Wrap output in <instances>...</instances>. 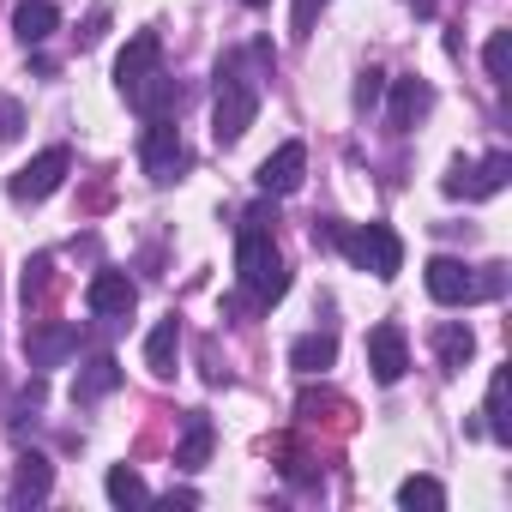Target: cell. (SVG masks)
Returning <instances> with one entry per match:
<instances>
[{
    "instance_id": "9c48e42d",
    "label": "cell",
    "mask_w": 512,
    "mask_h": 512,
    "mask_svg": "<svg viewBox=\"0 0 512 512\" xmlns=\"http://www.w3.org/2000/svg\"><path fill=\"white\" fill-rule=\"evenodd\" d=\"M133 302H139V290H133V278H127V272H97V278L85 284V308H91V314H103V320L133 314Z\"/></svg>"
},
{
    "instance_id": "f546056e",
    "label": "cell",
    "mask_w": 512,
    "mask_h": 512,
    "mask_svg": "<svg viewBox=\"0 0 512 512\" xmlns=\"http://www.w3.org/2000/svg\"><path fill=\"white\" fill-rule=\"evenodd\" d=\"M103 31H109V13L97 7V13L85 19V31H79V43H85V49H97V43H103Z\"/></svg>"
},
{
    "instance_id": "ba28073f",
    "label": "cell",
    "mask_w": 512,
    "mask_h": 512,
    "mask_svg": "<svg viewBox=\"0 0 512 512\" xmlns=\"http://www.w3.org/2000/svg\"><path fill=\"white\" fill-rule=\"evenodd\" d=\"M302 169H308V151H302V139H290V145H278L266 163H260V175H253V181H260V193H296L302 187Z\"/></svg>"
},
{
    "instance_id": "7402d4cb",
    "label": "cell",
    "mask_w": 512,
    "mask_h": 512,
    "mask_svg": "<svg viewBox=\"0 0 512 512\" xmlns=\"http://www.w3.org/2000/svg\"><path fill=\"white\" fill-rule=\"evenodd\" d=\"M103 488H109V500H115V506H145V500H151V488L139 482V470H133V464H115Z\"/></svg>"
},
{
    "instance_id": "603a6c76",
    "label": "cell",
    "mask_w": 512,
    "mask_h": 512,
    "mask_svg": "<svg viewBox=\"0 0 512 512\" xmlns=\"http://www.w3.org/2000/svg\"><path fill=\"white\" fill-rule=\"evenodd\" d=\"M398 506H410V512H416V506H428V512H440V506H446V488H440L434 476H410V482L398 488Z\"/></svg>"
},
{
    "instance_id": "6da1fadb",
    "label": "cell",
    "mask_w": 512,
    "mask_h": 512,
    "mask_svg": "<svg viewBox=\"0 0 512 512\" xmlns=\"http://www.w3.org/2000/svg\"><path fill=\"white\" fill-rule=\"evenodd\" d=\"M266 217H272L266 205H253V211L241 217V235H235V278H241L247 302H260V308H272V302L290 290L284 253H278V241H272ZM272 223H278V217H272Z\"/></svg>"
},
{
    "instance_id": "52a82bcc",
    "label": "cell",
    "mask_w": 512,
    "mask_h": 512,
    "mask_svg": "<svg viewBox=\"0 0 512 512\" xmlns=\"http://www.w3.org/2000/svg\"><path fill=\"white\" fill-rule=\"evenodd\" d=\"M368 368H374L380 386H398V380H404V368H410V344H404V326H398V320H386V326L368 332Z\"/></svg>"
},
{
    "instance_id": "277c9868",
    "label": "cell",
    "mask_w": 512,
    "mask_h": 512,
    "mask_svg": "<svg viewBox=\"0 0 512 512\" xmlns=\"http://www.w3.org/2000/svg\"><path fill=\"white\" fill-rule=\"evenodd\" d=\"M494 290H500V278H476L464 260H452V253L428 260V296H434L440 308H464V302H482V296H494Z\"/></svg>"
},
{
    "instance_id": "d6986e66",
    "label": "cell",
    "mask_w": 512,
    "mask_h": 512,
    "mask_svg": "<svg viewBox=\"0 0 512 512\" xmlns=\"http://www.w3.org/2000/svg\"><path fill=\"white\" fill-rule=\"evenodd\" d=\"M211 416H187V434H181V446H175V464L181 470H205L211 464Z\"/></svg>"
},
{
    "instance_id": "ffe728a7",
    "label": "cell",
    "mask_w": 512,
    "mask_h": 512,
    "mask_svg": "<svg viewBox=\"0 0 512 512\" xmlns=\"http://www.w3.org/2000/svg\"><path fill=\"white\" fill-rule=\"evenodd\" d=\"M332 362H338V344H332L326 332H314V338H296V344H290V368H296V374H326Z\"/></svg>"
},
{
    "instance_id": "5bb4252c",
    "label": "cell",
    "mask_w": 512,
    "mask_h": 512,
    "mask_svg": "<svg viewBox=\"0 0 512 512\" xmlns=\"http://www.w3.org/2000/svg\"><path fill=\"white\" fill-rule=\"evenodd\" d=\"M13 31H19L25 49H37V43H49V37L61 31V7H55V0H19Z\"/></svg>"
},
{
    "instance_id": "83f0119b",
    "label": "cell",
    "mask_w": 512,
    "mask_h": 512,
    "mask_svg": "<svg viewBox=\"0 0 512 512\" xmlns=\"http://www.w3.org/2000/svg\"><path fill=\"white\" fill-rule=\"evenodd\" d=\"M380 79H386L380 67H368V73H362V85H356V103H362V109H374V103H380Z\"/></svg>"
},
{
    "instance_id": "8992f818",
    "label": "cell",
    "mask_w": 512,
    "mask_h": 512,
    "mask_svg": "<svg viewBox=\"0 0 512 512\" xmlns=\"http://www.w3.org/2000/svg\"><path fill=\"white\" fill-rule=\"evenodd\" d=\"M67 169H73V151H67V145H49L43 157H31V163L13 175V199H19V205H37V199H49V193L67 181Z\"/></svg>"
},
{
    "instance_id": "3957f363",
    "label": "cell",
    "mask_w": 512,
    "mask_h": 512,
    "mask_svg": "<svg viewBox=\"0 0 512 512\" xmlns=\"http://www.w3.org/2000/svg\"><path fill=\"white\" fill-rule=\"evenodd\" d=\"M253 115H260V85L241 73V55H223V67H217V109H211L217 145H235L253 127Z\"/></svg>"
},
{
    "instance_id": "9a60e30c",
    "label": "cell",
    "mask_w": 512,
    "mask_h": 512,
    "mask_svg": "<svg viewBox=\"0 0 512 512\" xmlns=\"http://www.w3.org/2000/svg\"><path fill=\"white\" fill-rule=\"evenodd\" d=\"M49 482H55V470H49V458L43 452H25L19 458V476H13V506H37V500H49Z\"/></svg>"
},
{
    "instance_id": "ac0fdd59",
    "label": "cell",
    "mask_w": 512,
    "mask_h": 512,
    "mask_svg": "<svg viewBox=\"0 0 512 512\" xmlns=\"http://www.w3.org/2000/svg\"><path fill=\"white\" fill-rule=\"evenodd\" d=\"M175 356H181V326H175V320H157L151 338H145V368H151L157 380H169V374H175Z\"/></svg>"
},
{
    "instance_id": "484cf974",
    "label": "cell",
    "mask_w": 512,
    "mask_h": 512,
    "mask_svg": "<svg viewBox=\"0 0 512 512\" xmlns=\"http://www.w3.org/2000/svg\"><path fill=\"white\" fill-rule=\"evenodd\" d=\"M49 272H55V260H49V253H37V260L25 266V308H31V302L49 290Z\"/></svg>"
},
{
    "instance_id": "8fae6325",
    "label": "cell",
    "mask_w": 512,
    "mask_h": 512,
    "mask_svg": "<svg viewBox=\"0 0 512 512\" xmlns=\"http://www.w3.org/2000/svg\"><path fill=\"white\" fill-rule=\"evenodd\" d=\"M67 350H79V326H67V320H43V326H31V338H25L31 368H55Z\"/></svg>"
},
{
    "instance_id": "4dcf8cb0",
    "label": "cell",
    "mask_w": 512,
    "mask_h": 512,
    "mask_svg": "<svg viewBox=\"0 0 512 512\" xmlns=\"http://www.w3.org/2000/svg\"><path fill=\"white\" fill-rule=\"evenodd\" d=\"M410 7H416V13H434V0H410Z\"/></svg>"
},
{
    "instance_id": "30bf717a",
    "label": "cell",
    "mask_w": 512,
    "mask_h": 512,
    "mask_svg": "<svg viewBox=\"0 0 512 512\" xmlns=\"http://www.w3.org/2000/svg\"><path fill=\"white\" fill-rule=\"evenodd\" d=\"M127 103H133L145 121H163V115H175V109H181V85H175V79L157 67V73H145V79L127 91Z\"/></svg>"
},
{
    "instance_id": "4316f807",
    "label": "cell",
    "mask_w": 512,
    "mask_h": 512,
    "mask_svg": "<svg viewBox=\"0 0 512 512\" xmlns=\"http://www.w3.org/2000/svg\"><path fill=\"white\" fill-rule=\"evenodd\" d=\"M19 127H25V109L13 97H0V139H19Z\"/></svg>"
},
{
    "instance_id": "7c38bea8",
    "label": "cell",
    "mask_w": 512,
    "mask_h": 512,
    "mask_svg": "<svg viewBox=\"0 0 512 512\" xmlns=\"http://www.w3.org/2000/svg\"><path fill=\"white\" fill-rule=\"evenodd\" d=\"M163 67V37L157 31H139L127 49H121V61H115V79H121V91H133L145 73H157Z\"/></svg>"
},
{
    "instance_id": "e0dca14e",
    "label": "cell",
    "mask_w": 512,
    "mask_h": 512,
    "mask_svg": "<svg viewBox=\"0 0 512 512\" xmlns=\"http://www.w3.org/2000/svg\"><path fill=\"white\" fill-rule=\"evenodd\" d=\"M434 356H440V368H446V374H464V362L476 356V338H470V326H464V320H446V326H434Z\"/></svg>"
},
{
    "instance_id": "4fadbf2b",
    "label": "cell",
    "mask_w": 512,
    "mask_h": 512,
    "mask_svg": "<svg viewBox=\"0 0 512 512\" xmlns=\"http://www.w3.org/2000/svg\"><path fill=\"white\" fill-rule=\"evenodd\" d=\"M506 175H512V157H506V151H494L482 169H464V163H458V169L446 175V193H470V199H482V193H500V187H506Z\"/></svg>"
},
{
    "instance_id": "44dd1931",
    "label": "cell",
    "mask_w": 512,
    "mask_h": 512,
    "mask_svg": "<svg viewBox=\"0 0 512 512\" xmlns=\"http://www.w3.org/2000/svg\"><path fill=\"white\" fill-rule=\"evenodd\" d=\"M115 386H121V362H115V356H97V362L73 380V398L91 404V398H103V392H115Z\"/></svg>"
},
{
    "instance_id": "1f68e13d",
    "label": "cell",
    "mask_w": 512,
    "mask_h": 512,
    "mask_svg": "<svg viewBox=\"0 0 512 512\" xmlns=\"http://www.w3.org/2000/svg\"><path fill=\"white\" fill-rule=\"evenodd\" d=\"M247 7H266V0H247Z\"/></svg>"
},
{
    "instance_id": "2e32d148",
    "label": "cell",
    "mask_w": 512,
    "mask_h": 512,
    "mask_svg": "<svg viewBox=\"0 0 512 512\" xmlns=\"http://www.w3.org/2000/svg\"><path fill=\"white\" fill-rule=\"evenodd\" d=\"M428 103H434V91H428L422 79H398V85H392V115H386L392 133H410L416 115H428Z\"/></svg>"
},
{
    "instance_id": "5b68a950",
    "label": "cell",
    "mask_w": 512,
    "mask_h": 512,
    "mask_svg": "<svg viewBox=\"0 0 512 512\" xmlns=\"http://www.w3.org/2000/svg\"><path fill=\"white\" fill-rule=\"evenodd\" d=\"M139 163H145V175H151V181H175V175L187 169V145H181L175 115H163V121H151V127H145V139H139Z\"/></svg>"
},
{
    "instance_id": "d4e9b609",
    "label": "cell",
    "mask_w": 512,
    "mask_h": 512,
    "mask_svg": "<svg viewBox=\"0 0 512 512\" xmlns=\"http://www.w3.org/2000/svg\"><path fill=\"white\" fill-rule=\"evenodd\" d=\"M506 55H512V31H494L488 49H482V67H488L494 85H506Z\"/></svg>"
},
{
    "instance_id": "7a4b0ae2",
    "label": "cell",
    "mask_w": 512,
    "mask_h": 512,
    "mask_svg": "<svg viewBox=\"0 0 512 512\" xmlns=\"http://www.w3.org/2000/svg\"><path fill=\"white\" fill-rule=\"evenodd\" d=\"M314 235L338 241V247H344V260H350V266H362V272H374L380 284H392V278L404 272V241H398V229H392V223H362V229H314Z\"/></svg>"
},
{
    "instance_id": "cb8c5ba5",
    "label": "cell",
    "mask_w": 512,
    "mask_h": 512,
    "mask_svg": "<svg viewBox=\"0 0 512 512\" xmlns=\"http://www.w3.org/2000/svg\"><path fill=\"white\" fill-rule=\"evenodd\" d=\"M482 416H488V434H494V440H512V422H506V374L488 380V410H482Z\"/></svg>"
},
{
    "instance_id": "f1b7e54d",
    "label": "cell",
    "mask_w": 512,
    "mask_h": 512,
    "mask_svg": "<svg viewBox=\"0 0 512 512\" xmlns=\"http://www.w3.org/2000/svg\"><path fill=\"white\" fill-rule=\"evenodd\" d=\"M326 0H296V37H314V19H320Z\"/></svg>"
}]
</instances>
